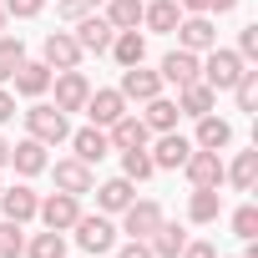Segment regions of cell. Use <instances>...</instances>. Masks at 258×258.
Returning <instances> with one entry per match:
<instances>
[{
	"label": "cell",
	"mask_w": 258,
	"mask_h": 258,
	"mask_svg": "<svg viewBox=\"0 0 258 258\" xmlns=\"http://www.w3.org/2000/svg\"><path fill=\"white\" fill-rule=\"evenodd\" d=\"M71 36H76L81 56H106V51H111V36H116V31L106 26V16H96V11H91L86 21H76V31H71Z\"/></svg>",
	"instance_id": "8"
},
{
	"label": "cell",
	"mask_w": 258,
	"mask_h": 258,
	"mask_svg": "<svg viewBox=\"0 0 258 258\" xmlns=\"http://www.w3.org/2000/svg\"><path fill=\"white\" fill-rule=\"evenodd\" d=\"M41 61H46L51 71H71V66H81V46H76V36H71V31H51V36L41 41Z\"/></svg>",
	"instance_id": "9"
},
{
	"label": "cell",
	"mask_w": 258,
	"mask_h": 258,
	"mask_svg": "<svg viewBox=\"0 0 258 258\" xmlns=\"http://www.w3.org/2000/svg\"><path fill=\"white\" fill-rule=\"evenodd\" d=\"M21 61H26V46H21V36H6V31H0V81H11Z\"/></svg>",
	"instance_id": "33"
},
{
	"label": "cell",
	"mask_w": 258,
	"mask_h": 258,
	"mask_svg": "<svg viewBox=\"0 0 258 258\" xmlns=\"http://www.w3.org/2000/svg\"><path fill=\"white\" fill-rule=\"evenodd\" d=\"M36 218H41L46 228H56V233H71V223L81 218V198H71V192H51V198H41Z\"/></svg>",
	"instance_id": "6"
},
{
	"label": "cell",
	"mask_w": 258,
	"mask_h": 258,
	"mask_svg": "<svg viewBox=\"0 0 258 258\" xmlns=\"http://www.w3.org/2000/svg\"><path fill=\"white\" fill-rule=\"evenodd\" d=\"M182 16H208V0H177Z\"/></svg>",
	"instance_id": "43"
},
{
	"label": "cell",
	"mask_w": 258,
	"mask_h": 258,
	"mask_svg": "<svg viewBox=\"0 0 258 258\" xmlns=\"http://www.w3.org/2000/svg\"><path fill=\"white\" fill-rule=\"evenodd\" d=\"M177 258H218V248H213V243H203V238H187V248H182Z\"/></svg>",
	"instance_id": "40"
},
{
	"label": "cell",
	"mask_w": 258,
	"mask_h": 258,
	"mask_svg": "<svg viewBox=\"0 0 258 258\" xmlns=\"http://www.w3.org/2000/svg\"><path fill=\"white\" fill-rule=\"evenodd\" d=\"M198 61H203V56H192V51H182V46H177V51H167V56H162V71H157V76H162V81H172V86H187V81H198Z\"/></svg>",
	"instance_id": "24"
},
{
	"label": "cell",
	"mask_w": 258,
	"mask_h": 258,
	"mask_svg": "<svg viewBox=\"0 0 258 258\" xmlns=\"http://www.w3.org/2000/svg\"><path fill=\"white\" fill-rule=\"evenodd\" d=\"M6 21H11V16H6V6H0V31H6Z\"/></svg>",
	"instance_id": "46"
},
{
	"label": "cell",
	"mask_w": 258,
	"mask_h": 258,
	"mask_svg": "<svg viewBox=\"0 0 258 258\" xmlns=\"http://www.w3.org/2000/svg\"><path fill=\"white\" fill-rule=\"evenodd\" d=\"M91 6H101V0H91Z\"/></svg>",
	"instance_id": "47"
},
{
	"label": "cell",
	"mask_w": 258,
	"mask_h": 258,
	"mask_svg": "<svg viewBox=\"0 0 258 258\" xmlns=\"http://www.w3.org/2000/svg\"><path fill=\"white\" fill-rule=\"evenodd\" d=\"M162 223V208L152 203V198H132L121 208V233L126 238H152V228Z\"/></svg>",
	"instance_id": "7"
},
{
	"label": "cell",
	"mask_w": 258,
	"mask_h": 258,
	"mask_svg": "<svg viewBox=\"0 0 258 258\" xmlns=\"http://www.w3.org/2000/svg\"><path fill=\"white\" fill-rule=\"evenodd\" d=\"M162 86H167V81H162L157 71H147V66H126L116 91H121L126 101H152V96H162Z\"/></svg>",
	"instance_id": "14"
},
{
	"label": "cell",
	"mask_w": 258,
	"mask_h": 258,
	"mask_svg": "<svg viewBox=\"0 0 258 258\" xmlns=\"http://www.w3.org/2000/svg\"><path fill=\"white\" fill-rule=\"evenodd\" d=\"M21 116H26V132H31L41 147H61V142L71 137V121H66V111H61L56 101H36V106H26Z\"/></svg>",
	"instance_id": "2"
},
{
	"label": "cell",
	"mask_w": 258,
	"mask_h": 258,
	"mask_svg": "<svg viewBox=\"0 0 258 258\" xmlns=\"http://www.w3.org/2000/svg\"><path fill=\"white\" fill-rule=\"evenodd\" d=\"M111 56H116L121 71H126V66H142V61H147V36H142V31H116V36H111Z\"/></svg>",
	"instance_id": "25"
},
{
	"label": "cell",
	"mask_w": 258,
	"mask_h": 258,
	"mask_svg": "<svg viewBox=\"0 0 258 258\" xmlns=\"http://www.w3.org/2000/svg\"><path fill=\"white\" fill-rule=\"evenodd\" d=\"M187 152H192V142H187V137H177V132H157L152 167H157V172H177V167L187 162Z\"/></svg>",
	"instance_id": "17"
},
{
	"label": "cell",
	"mask_w": 258,
	"mask_h": 258,
	"mask_svg": "<svg viewBox=\"0 0 258 258\" xmlns=\"http://www.w3.org/2000/svg\"><path fill=\"white\" fill-rule=\"evenodd\" d=\"M147 248H152V258H177V253L187 248V233H182L177 223H167V218H162V223L152 228V238H147Z\"/></svg>",
	"instance_id": "26"
},
{
	"label": "cell",
	"mask_w": 258,
	"mask_h": 258,
	"mask_svg": "<svg viewBox=\"0 0 258 258\" xmlns=\"http://www.w3.org/2000/svg\"><path fill=\"white\" fill-rule=\"evenodd\" d=\"M116 258H152V248H147V238H132V243L116 248Z\"/></svg>",
	"instance_id": "41"
},
{
	"label": "cell",
	"mask_w": 258,
	"mask_h": 258,
	"mask_svg": "<svg viewBox=\"0 0 258 258\" xmlns=\"http://www.w3.org/2000/svg\"><path fill=\"white\" fill-rule=\"evenodd\" d=\"M106 26L111 31H142V0H106Z\"/></svg>",
	"instance_id": "29"
},
{
	"label": "cell",
	"mask_w": 258,
	"mask_h": 258,
	"mask_svg": "<svg viewBox=\"0 0 258 258\" xmlns=\"http://www.w3.org/2000/svg\"><path fill=\"white\" fill-rule=\"evenodd\" d=\"M11 167H16L21 177H36V172L51 167V157H46V147H41L36 137H21V142L11 147Z\"/></svg>",
	"instance_id": "21"
},
{
	"label": "cell",
	"mask_w": 258,
	"mask_h": 258,
	"mask_svg": "<svg viewBox=\"0 0 258 258\" xmlns=\"http://www.w3.org/2000/svg\"><path fill=\"white\" fill-rule=\"evenodd\" d=\"M177 21H182V6H177V0H142V31L167 36V31H177Z\"/></svg>",
	"instance_id": "19"
},
{
	"label": "cell",
	"mask_w": 258,
	"mask_h": 258,
	"mask_svg": "<svg viewBox=\"0 0 258 258\" xmlns=\"http://www.w3.org/2000/svg\"><path fill=\"white\" fill-rule=\"evenodd\" d=\"M0 187H6V182H0Z\"/></svg>",
	"instance_id": "48"
},
{
	"label": "cell",
	"mask_w": 258,
	"mask_h": 258,
	"mask_svg": "<svg viewBox=\"0 0 258 258\" xmlns=\"http://www.w3.org/2000/svg\"><path fill=\"white\" fill-rule=\"evenodd\" d=\"M233 142V121H223V116H198V137H192V147H203V152H223Z\"/></svg>",
	"instance_id": "22"
},
{
	"label": "cell",
	"mask_w": 258,
	"mask_h": 258,
	"mask_svg": "<svg viewBox=\"0 0 258 258\" xmlns=\"http://www.w3.org/2000/svg\"><path fill=\"white\" fill-rule=\"evenodd\" d=\"M51 86H56V106L71 116V111H81L86 106V96H91V81H86V71L81 66H71V71H56L51 76Z\"/></svg>",
	"instance_id": "4"
},
{
	"label": "cell",
	"mask_w": 258,
	"mask_h": 258,
	"mask_svg": "<svg viewBox=\"0 0 258 258\" xmlns=\"http://www.w3.org/2000/svg\"><path fill=\"white\" fill-rule=\"evenodd\" d=\"M36 208H41V192L36 187H26V182H16V187H0V213H6L11 223H31L36 218Z\"/></svg>",
	"instance_id": "12"
},
{
	"label": "cell",
	"mask_w": 258,
	"mask_h": 258,
	"mask_svg": "<svg viewBox=\"0 0 258 258\" xmlns=\"http://www.w3.org/2000/svg\"><path fill=\"white\" fill-rule=\"evenodd\" d=\"M157 167H152V152L147 147H121V177H132V182H147Z\"/></svg>",
	"instance_id": "31"
},
{
	"label": "cell",
	"mask_w": 258,
	"mask_h": 258,
	"mask_svg": "<svg viewBox=\"0 0 258 258\" xmlns=\"http://www.w3.org/2000/svg\"><path fill=\"white\" fill-rule=\"evenodd\" d=\"M91 11H96L91 0H56V16H61V21H71V26H76V21H86Z\"/></svg>",
	"instance_id": "38"
},
{
	"label": "cell",
	"mask_w": 258,
	"mask_h": 258,
	"mask_svg": "<svg viewBox=\"0 0 258 258\" xmlns=\"http://www.w3.org/2000/svg\"><path fill=\"white\" fill-rule=\"evenodd\" d=\"M51 76H56V71H51L46 61H21L11 81H16V91H21V96H31V101H41V96L51 91Z\"/></svg>",
	"instance_id": "16"
},
{
	"label": "cell",
	"mask_w": 258,
	"mask_h": 258,
	"mask_svg": "<svg viewBox=\"0 0 258 258\" xmlns=\"http://www.w3.org/2000/svg\"><path fill=\"white\" fill-rule=\"evenodd\" d=\"M243 71H248V61H243L238 51H228V46H213V51H203V61H198V81H208L213 91H233Z\"/></svg>",
	"instance_id": "1"
},
{
	"label": "cell",
	"mask_w": 258,
	"mask_h": 258,
	"mask_svg": "<svg viewBox=\"0 0 258 258\" xmlns=\"http://www.w3.org/2000/svg\"><path fill=\"white\" fill-rule=\"evenodd\" d=\"M182 172H187V182H192V187H223V157H218V152L192 147V152H187V162H182Z\"/></svg>",
	"instance_id": "13"
},
{
	"label": "cell",
	"mask_w": 258,
	"mask_h": 258,
	"mask_svg": "<svg viewBox=\"0 0 258 258\" xmlns=\"http://www.w3.org/2000/svg\"><path fill=\"white\" fill-rule=\"evenodd\" d=\"M187 218H192V223H218V218H223V192H218V187H192Z\"/></svg>",
	"instance_id": "28"
},
{
	"label": "cell",
	"mask_w": 258,
	"mask_h": 258,
	"mask_svg": "<svg viewBox=\"0 0 258 258\" xmlns=\"http://www.w3.org/2000/svg\"><path fill=\"white\" fill-rule=\"evenodd\" d=\"M177 46L192 51V56L213 51V46H218V26H213V16H182V21H177Z\"/></svg>",
	"instance_id": "5"
},
{
	"label": "cell",
	"mask_w": 258,
	"mask_h": 258,
	"mask_svg": "<svg viewBox=\"0 0 258 258\" xmlns=\"http://www.w3.org/2000/svg\"><path fill=\"white\" fill-rule=\"evenodd\" d=\"M147 111H142V121H147V132H177V101L172 96H152V101H142Z\"/></svg>",
	"instance_id": "27"
},
{
	"label": "cell",
	"mask_w": 258,
	"mask_h": 258,
	"mask_svg": "<svg viewBox=\"0 0 258 258\" xmlns=\"http://www.w3.org/2000/svg\"><path fill=\"white\" fill-rule=\"evenodd\" d=\"M0 258H26V233H21V223H0Z\"/></svg>",
	"instance_id": "34"
},
{
	"label": "cell",
	"mask_w": 258,
	"mask_h": 258,
	"mask_svg": "<svg viewBox=\"0 0 258 258\" xmlns=\"http://www.w3.org/2000/svg\"><path fill=\"white\" fill-rule=\"evenodd\" d=\"M71 233H76V243H81V253H111L116 248V223H111V213H81L76 223H71Z\"/></svg>",
	"instance_id": "3"
},
{
	"label": "cell",
	"mask_w": 258,
	"mask_h": 258,
	"mask_svg": "<svg viewBox=\"0 0 258 258\" xmlns=\"http://www.w3.org/2000/svg\"><path fill=\"white\" fill-rule=\"evenodd\" d=\"M233 101H238V111H253V106H258V71H243V76H238Z\"/></svg>",
	"instance_id": "35"
},
{
	"label": "cell",
	"mask_w": 258,
	"mask_h": 258,
	"mask_svg": "<svg viewBox=\"0 0 258 258\" xmlns=\"http://www.w3.org/2000/svg\"><path fill=\"white\" fill-rule=\"evenodd\" d=\"M66 142L76 147V157H81L86 167H96L101 157H111V142H106V126H81V132H71Z\"/></svg>",
	"instance_id": "18"
},
{
	"label": "cell",
	"mask_w": 258,
	"mask_h": 258,
	"mask_svg": "<svg viewBox=\"0 0 258 258\" xmlns=\"http://www.w3.org/2000/svg\"><path fill=\"white\" fill-rule=\"evenodd\" d=\"M228 11H238V0H208V16H228Z\"/></svg>",
	"instance_id": "44"
},
{
	"label": "cell",
	"mask_w": 258,
	"mask_h": 258,
	"mask_svg": "<svg viewBox=\"0 0 258 258\" xmlns=\"http://www.w3.org/2000/svg\"><path fill=\"white\" fill-rule=\"evenodd\" d=\"M218 106V91L208 86V81H187V86H177V111L182 116H208Z\"/></svg>",
	"instance_id": "20"
},
{
	"label": "cell",
	"mask_w": 258,
	"mask_h": 258,
	"mask_svg": "<svg viewBox=\"0 0 258 258\" xmlns=\"http://www.w3.org/2000/svg\"><path fill=\"white\" fill-rule=\"evenodd\" d=\"M81 111L91 116V126H111V121L126 111V96H121L116 86H91V96H86Z\"/></svg>",
	"instance_id": "10"
},
{
	"label": "cell",
	"mask_w": 258,
	"mask_h": 258,
	"mask_svg": "<svg viewBox=\"0 0 258 258\" xmlns=\"http://www.w3.org/2000/svg\"><path fill=\"white\" fill-rule=\"evenodd\" d=\"M0 167H11V142L0 137Z\"/></svg>",
	"instance_id": "45"
},
{
	"label": "cell",
	"mask_w": 258,
	"mask_h": 258,
	"mask_svg": "<svg viewBox=\"0 0 258 258\" xmlns=\"http://www.w3.org/2000/svg\"><path fill=\"white\" fill-rule=\"evenodd\" d=\"M233 51H238L243 61H253V56H258V26H243V31H238V46H233Z\"/></svg>",
	"instance_id": "39"
},
{
	"label": "cell",
	"mask_w": 258,
	"mask_h": 258,
	"mask_svg": "<svg viewBox=\"0 0 258 258\" xmlns=\"http://www.w3.org/2000/svg\"><path fill=\"white\" fill-rule=\"evenodd\" d=\"M223 182H233L238 192H253V182H258V152H238L233 167H223Z\"/></svg>",
	"instance_id": "30"
},
{
	"label": "cell",
	"mask_w": 258,
	"mask_h": 258,
	"mask_svg": "<svg viewBox=\"0 0 258 258\" xmlns=\"http://www.w3.org/2000/svg\"><path fill=\"white\" fill-rule=\"evenodd\" d=\"M26 258H66V233H56V228L36 233V238L26 243Z\"/></svg>",
	"instance_id": "32"
},
{
	"label": "cell",
	"mask_w": 258,
	"mask_h": 258,
	"mask_svg": "<svg viewBox=\"0 0 258 258\" xmlns=\"http://www.w3.org/2000/svg\"><path fill=\"white\" fill-rule=\"evenodd\" d=\"M132 198H137V182H132V177H106V182L96 187V213H121Z\"/></svg>",
	"instance_id": "23"
},
{
	"label": "cell",
	"mask_w": 258,
	"mask_h": 258,
	"mask_svg": "<svg viewBox=\"0 0 258 258\" xmlns=\"http://www.w3.org/2000/svg\"><path fill=\"white\" fill-rule=\"evenodd\" d=\"M106 142H111V152H121V147H147V142H152V132H147V121H142V116L121 111V116L106 126Z\"/></svg>",
	"instance_id": "15"
},
{
	"label": "cell",
	"mask_w": 258,
	"mask_h": 258,
	"mask_svg": "<svg viewBox=\"0 0 258 258\" xmlns=\"http://www.w3.org/2000/svg\"><path fill=\"white\" fill-rule=\"evenodd\" d=\"M233 233H238L243 243H248V238H258V208H253V203H243V208L233 213Z\"/></svg>",
	"instance_id": "36"
},
{
	"label": "cell",
	"mask_w": 258,
	"mask_h": 258,
	"mask_svg": "<svg viewBox=\"0 0 258 258\" xmlns=\"http://www.w3.org/2000/svg\"><path fill=\"white\" fill-rule=\"evenodd\" d=\"M0 6H6V16H16V21H36L46 11V0H0Z\"/></svg>",
	"instance_id": "37"
},
{
	"label": "cell",
	"mask_w": 258,
	"mask_h": 258,
	"mask_svg": "<svg viewBox=\"0 0 258 258\" xmlns=\"http://www.w3.org/2000/svg\"><path fill=\"white\" fill-rule=\"evenodd\" d=\"M51 177H56V192H71V198H81V192L96 187V172H91L81 157H61V162L51 167Z\"/></svg>",
	"instance_id": "11"
},
{
	"label": "cell",
	"mask_w": 258,
	"mask_h": 258,
	"mask_svg": "<svg viewBox=\"0 0 258 258\" xmlns=\"http://www.w3.org/2000/svg\"><path fill=\"white\" fill-rule=\"evenodd\" d=\"M16 116V91H6V86H0V126H6Z\"/></svg>",
	"instance_id": "42"
}]
</instances>
